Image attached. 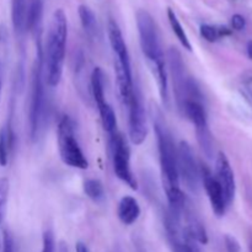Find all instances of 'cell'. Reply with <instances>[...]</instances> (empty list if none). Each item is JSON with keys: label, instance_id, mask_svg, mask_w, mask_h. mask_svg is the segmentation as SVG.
<instances>
[{"label": "cell", "instance_id": "cell-1", "mask_svg": "<svg viewBox=\"0 0 252 252\" xmlns=\"http://www.w3.org/2000/svg\"><path fill=\"white\" fill-rule=\"evenodd\" d=\"M153 125L159 149L160 167H161V179L164 191L169 202V211L176 217L181 218L182 206H184L185 194L180 189L179 165H177V147L174 142L171 132L166 125L164 115L159 107L152 105L150 107Z\"/></svg>", "mask_w": 252, "mask_h": 252}, {"label": "cell", "instance_id": "cell-2", "mask_svg": "<svg viewBox=\"0 0 252 252\" xmlns=\"http://www.w3.org/2000/svg\"><path fill=\"white\" fill-rule=\"evenodd\" d=\"M137 26L143 54L157 79L162 103L169 107L170 97L166 63H165L164 52H162L161 43H160L157 24L149 12L145 10H139L137 12Z\"/></svg>", "mask_w": 252, "mask_h": 252}, {"label": "cell", "instance_id": "cell-3", "mask_svg": "<svg viewBox=\"0 0 252 252\" xmlns=\"http://www.w3.org/2000/svg\"><path fill=\"white\" fill-rule=\"evenodd\" d=\"M68 21L62 9H57L52 15L47 33L46 48L43 51L44 83L51 88L59 85L63 74L65 59Z\"/></svg>", "mask_w": 252, "mask_h": 252}, {"label": "cell", "instance_id": "cell-4", "mask_svg": "<svg viewBox=\"0 0 252 252\" xmlns=\"http://www.w3.org/2000/svg\"><path fill=\"white\" fill-rule=\"evenodd\" d=\"M108 39H110V44L113 51V64H115L118 91H120V96L123 103L127 106L130 100V96H132L133 89H134L132 66H130L127 44L123 38L120 26L113 20H110L108 22Z\"/></svg>", "mask_w": 252, "mask_h": 252}, {"label": "cell", "instance_id": "cell-5", "mask_svg": "<svg viewBox=\"0 0 252 252\" xmlns=\"http://www.w3.org/2000/svg\"><path fill=\"white\" fill-rule=\"evenodd\" d=\"M37 53L34 59L33 71H32L31 98H30L29 125L30 135L33 140L38 138L43 128L44 110H46V97H44V75H43V48L41 44V32L36 33Z\"/></svg>", "mask_w": 252, "mask_h": 252}, {"label": "cell", "instance_id": "cell-6", "mask_svg": "<svg viewBox=\"0 0 252 252\" xmlns=\"http://www.w3.org/2000/svg\"><path fill=\"white\" fill-rule=\"evenodd\" d=\"M58 149L62 161L75 169L85 170L89 161L74 134V123L69 116H63L58 123Z\"/></svg>", "mask_w": 252, "mask_h": 252}, {"label": "cell", "instance_id": "cell-7", "mask_svg": "<svg viewBox=\"0 0 252 252\" xmlns=\"http://www.w3.org/2000/svg\"><path fill=\"white\" fill-rule=\"evenodd\" d=\"M111 147H112L113 171L116 176L121 181L127 184L132 189H137V180L130 169V150L125 137L117 132L111 135Z\"/></svg>", "mask_w": 252, "mask_h": 252}, {"label": "cell", "instance_id": "cell-8", "mask_svg": "<svg viewBox=\"0 0 252 252\" xmlns=\"http://www.w3.org/2000/svg\"><path fill=\"white\" fill-rule=\"evenodd\" d=\"M177 165L180 179L185 182L187 189L192 193H198L201 171L191 145L185 140L180 142L177 147Z\"/></svg>", "mask_w": 252, "mask_h": 252}, {"label": "cell", "instance_id": "cell-9", "mask_svg": "<svg viewBox=\"0 0 252 252\" xmlns=\"http://www.w3.org/2000/svg\"><path fill=\"white\" fill-rule=\"evenodd\" d=\"M127 106L129 110V138L133 144L140 145L147 139L148 125L142 95L135 86Z\"/></svg>", "mask_w": 252, "mask_h": 252}, {"label": "cell", "instance_id": "cell-10", "mask_svg": "<svg viewBox=\"0 0 252 252\" xmlns=\"http://www.w3.org/2000/svg\"><path fill=\"white\" fill-rule=\"evenodd\" d=\"M167 61H169L170 74L174 83L175 98H176L177 107L181 112L187 100V83H189V75H187L186 66H185L184 59L179 49L174 47L170 48L167 51Z\"/></svg>", "mask_w": 252, "mask_h": 252}, {"label": "cell", "instance_id": "cell-11", "mask_svg": "<svg viewBox=\"0 0 252 252\" xmlns=\"http://www.w3.org/2000/svg\"><path fill=\"white\" fill-rule=\"evenodd\" d=\"M199 171H201V180L203 182L207 194H208L209 201H211L212 209L218 217L224 216L228 203H226L225 196H224V191L221 189L220 184L217 180V177L213 176L211 170L204 166V165L199 167Z\"/></svg>", "mask_w": 252, "mask_h": 252}, {"label": "cell", "instance_id": "cell-12", "mask_svg": "<svg viewBox=\"0 0 252 252\" xmlns=\"http://www.w3.org/2000/svg\"><path fill=\"white\" fill-rule=\"evenodd\" d=\"M181 218L185 219L184 229L197 241L198 244L206 245L208 244V235L204 224L199 219L198 214L194 211L191 201L187 197H185L184 206L181 211Z\"/></svg>", "mask_w": 252, "mask_h": 252}, {"label": "cell", "instance_id": "cell-13", "mask_svg": "<svg viewBox=\"0 0 252 252\" xmlns=\"http://www.w3.org/2000/svg\"><path fill=\"white\" fill-rule=\"evenodd\" d=\"M216 170H217V180L220 184L221 189L224 191L226 203H231L235 196V179H234V172L229 164L228 158L224 153H219L216 160Z\"/></svg>", "mask_w": 252, "mask_h": 252}, {"label": "cell", "instance_id": "cell-14", "mask_svg": "<svg viewBox=\"0 0 252 252\" xmlns=\"http://www.w3.org/2000/svg\"><path fill=\"white\" fill-rule=\"evenodd\" d=\"M117 216L125 225L134 224L140 216V207L137 199L132 196L123 197L118 203Z\"/></svg>", "mask_w": 252, "mask_h": 252}, {"label": "cell", "instance_id": "cell-15", "mask_svg": "<svg viewBox=\"0 0 252 252\" xmlns=\"http://www.w3.org/2000/svg\"><path fill=\"white\" fill-rule=\"evenodd\" d=\"M42 14H43V1L42 0H31L27 7L26 30L33 33L42 32Z\"/></svg>", "mask_w": 252, "mask_h": 252}, {"label": "cell", "instance_id": "cell-16", "mask_svg": "<svg viewBox=\"0 0 252 252\" xmlns=\"http://www.w3.org/2000/svg\"><path fill=\"white\" fill-rule=\"evenodd\" d=\"M90 84L93 97L98 108L107 102L105 96V79H103V71L101 70V68H98V66H96L93 70Z\"/></svg>", "mask_w": 252, "mask_h": 252}, {"label": "cell", "instance_id": "cell-17", "mask_svg": "<svg viewBox=\"0 0 252 252\" xmlns=\"http://www.w3.org/2000/svg\"><path fill=\"white\" fill-rule=\"evenodd\" d=\"M79 17H80L81 26H83L84 31L91 38H95L98 34V24L97 19H96L95 14L93 10L88 6V5H80L78 9Z\"/></svg>", "mask_w": 252, "mask_h": 252}, {"label": "cell", "instance_id": "cell-18", "mask_svg": "<svg viewBox=\"0 0 252 252\" xmlns=\"http://www.w3.org/2000/svg\"><path fill=\"white\" fill-rule=\"evenodd\" d=\"M26 0H12L11 19L16 34H22L26 31Z\"/></svg>", "mask_w": 252, "mask_h": 252}, {"label": "cell", "instance_id": "cell-19", "mask_svg": "<svg viewBox=\"0 0 252 252\" xmlns=\"http://www.w3.org/2000/svg\"><path fill=\"white\" fill-rule=\"evenodd\" d=\"M12 148V132L10 126L0 129V166H6L9 162V154Z\"/></svg>", "mask_w": 252, "mask_h": 252}, {"label": "cell", "instance_id": "cell-20", "mask_svg": "<svg viewBox=\"0 0 252 252\" xmlns=\"http://www.w3.org/2000/svg\"><path fill=\"white\" fill-rule=\"evenodd\" d=\"M98 112L101 116V123L106 132L110 135H113L116 133V127H117V120H116V113L113 108L108 102L98 107Z\"/></svg>", "mask_w": 252, "mask_h": 252}, {"label": "cell", "instance_id": "cell-21", "mask_svg": "<svg viewBox=\"0 0 252 252\" xmlns=\"http://www.w3.org/2000/svg\"><path fill=\"white\" fill-rule=\"evenodd\" d=\"M167 17H169V22H170V25H171L172 31H174L175 36L177 37V39L180 41V43H181L182 46L187 49V51H192V46H191V43H189V37H187L186 32H185L184 27H182L181 22L179 21L176 14H175V12L172 11V9H170V7L167 9Z\"/></svg>", "mask_w": 252, "mask_h": 252}, {"label": "cell", "instance_id": "cell-22", "mask_svg": "<svg viewBox=\"0 0 252 252\" xmlns=\"http://www.w3.org/2000/svg\"><path fill=\"white\" fill-rule=\"evenodd\" d=\"M84 192L86 196L91 199V201L96 202H102L105 199V189L103 185L101 184L98 180L95 179H89L84 182Z\"/></svg>", "mask_w": 252, "mask_h": 252}, {"label": "cell", "instance_id": "cell-23", "mask_svg": "<svg viewBox=\"0 0 252 252\" xmlns=\"http://www.w3.org/2000/svg\"><path fill=\"white\" fill-rule=\"evenodd\" d=\"M9 180L6 177L0 179V220H2L5 208H6L7 197H9Z\"/></svg>", "mask_w": 252, "mask_h": 252}, {"label": "cell", "instance_id": "cell-24", "mask_svg": "<svg viewBox=\"0 0 252 252\" xmlns=\"http://www.w3.org/2000/svg\"><path fill=\"white\" fill-rule=\"evenodd\" d=\"M201 36L203 37L206 41L208 42H216L218 41L219 38V33H218V29L214 26H211V25H202L201 29Z\"/></svg>", "mask_w": 252, "mask_h": 252}, {"label": "cell", "instance_id": "cell-25", "mask_svg": "<svg viewBox=\"0 0 252 252\" xmlns=\"http://www.w3.org/2000/svg\"><path fill=\"white\" fill-rule=\"evenodd\" d=\"M56 250V243H54V235L52 230H46L43 233V244H42V252H54Z\"/></svg>", "mask_w": 252, "mask_h": 252}, {"label": "cell", "instance_id": "cell-26", "mask_svg": "<svg viewBox=\"0 0 252 252\" xmlns=\"http://www.w3.org/2000/svg\"><path fill=\"white\" fill-rule=\"evenodd\" d=\"M184 244L186 252H201L199 244L184 229Z\"/></svg>", "mask_w": 252, "mask_h": 252}, {"label": "cell", "instance_id": "cell-27", "mask_svg": "<svg viewBox=\"0 0 252 252\" xmlns=\"http://www.w3.org/2000/svg\"><path fill=\"white\" fill-rule=\"evenodd\" d=\"M2 252H15L14 240H12L11 234L7 230H4V235H2Z\"/></svg>", "mask_w": 252, "mask_h": 252}, {"label": "cell", "instance_id": "cell-28", "mask_svg": "<svg viewBox=\"0 0 252 252\" xmlns=\"http://www.w3.org/2000/svg\"><path fill=\"white\" fill-rule=\"evenodd\" d=\"M224 243H225L226 252H240V245H239L236 239L233 238V236L225 235Z\"/></svg>", "mask_w": 252, "mask_h": 252}, {"label": "cell", "instance_id": "cell-29", "mask_svg": "<svg viewBox=\"0 0 252 252\" xmlns=\"http://www.w3.org/2000/svg\"><path fill=\"white\" fill-rule=\"evenodd\" d=\"M245 25H246V21L245 19H244L243 15L235 14L233 17H231V26H233V29L236 30V31H241V30H244Z\"/></svg>", "mask_w": 252, "mask_h": 252}, {"label": "cell", "instance_id": "cell-30", "mask_svg": "<svg viewBox=\"0 0 252 252\" xmlns=\"http://www.w3.org/2000/svg\"><path fill=\"white\" fill-rule=\"evenodd\" d=\"M75 250L76 252H90L89 251L88 246H86V244H84L83 241H78V243H76Z\"/></svg>", "mask_w": 252, "mask_h": 252}, {"label": "cell", "instance_id": "cell-31", "mask_svg": "<svg viewBox=\"0 0 252 252\" xmlns=\"http://www.w3.org/2000/svg\"><path fill=\"white\" fill-rule=\"evenodd\" d=\"M58 252H69L68 246H66V244L64 243V241H61V243H59Z\"/></svg>", "mask_w": 252, "mask_h": 252}, {"label": "cell", "instance_id": "cell-32", "mask_svg": "<svg viewBox=\"0 0 252 252\" xmlns=\"http://www.w3.org/2000/svg\"><path fill=\"white\" fill-rule=\"evenodd\" d=\"M248 56L249 58L252 59V41H249L248 43Z\"/></svg>", "mask_w": 252, "mask_h": 252}, {"label": "cell", "instance_id": "cell-33", "mask_svg": "<svg viewBox=\"0 0 252 252\" xmlns=\"http://www.w3.org/2000/svg\"><path fill=\"white\" fill-rule=\"evenodd\" d=\"M0 96H1V76H0Z\"/></svg>", "mask_w": 252, "mask_h": 252}]
</instances>
